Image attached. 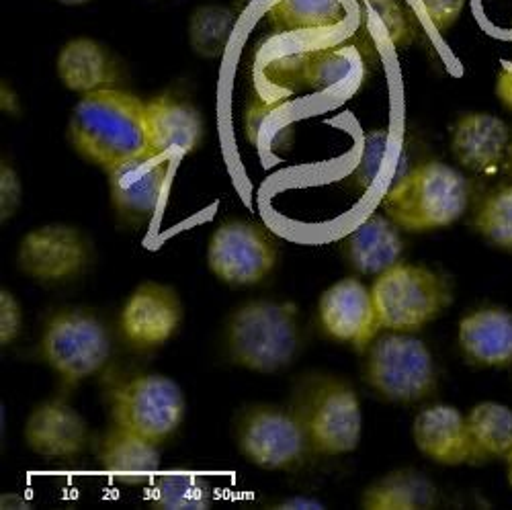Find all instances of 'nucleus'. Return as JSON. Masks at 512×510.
<instances>
[{
	"instance_id": "f257e3e1",
	"label": "nucleus",
	"mask_w": 512,
	"mask_h": 510,
	"mask_svg": "<svg viewBox=\"0 0 512 510\" xmlns=\"http://www.w3.org/2000/svg\"><path fill=\"white\" fill-rule=\"evenodd\" d=\"M68 140L82 158L105 170L146 154L144 101L119 89L82 95L70 113Z\"/></svg>"
},
{
	"instance_id": "f03ea898",
	"label": "nucleus",
	"mask_w": 512,
	"mask_h": 510,
	"mask_svg": "<svg viewBox=\"0 0 512 510\" xmlns=\"http://www.w3.org/2000/svg\"><path fill=\"white\" fill-rule=\"evenodd\" d=\"M469 185L465 177L439 160L424 162L381 199L386 216L408 232H429L455 224L467 209Z\"/></svg>"
},
{
	"instance_id": "7ed1b4c3",
	"label": "nucleus",
	"mask_w": 512,
	"mask_h": 510,
	"mask_svg": "<svg viewBox=\"0 0 512 510\" xmlns=\"http://www.w3.org/2000/svg\"><path fill=\"white\" fill-rule=\"evenodd\" d=\"M226 351L232 363L275 373L300 351V322L291 302L254 300L240 306L226 326Z\"/></svg>"
},
{
	"instance_id": "20e7f679",
	"label": "nucleus",
	"mask_w": 512,
	"mask_h": 510,
	"mask_svg": "<svg viewBox=\"0 0 512 510\" xmlns=\"http://www.w3.org/2000/svg\"><path fill=\"white\" fill-rule=\"evenodd\" d=\"M379 328L416 332L431 324L451 304V289L439 273L424 265L396 263L371 285Z\"/></svg>"
},
{
	"instance_id": "39448f33",
	"label": "nucleus",
	"mask_w": 512,
	"mask_h": 510,
	"mask_svg": "<svg viewBox=\"0 0 512 510\" xmlns=\"http://www.w3.org/2000/svg\"><path fill=\"white\" fill-rule=\"evenodd\" d=\"M367 384L390 402L412 404L429 398L437 388L433 355L410 332L375 336L365 363Z\"/></svg>"
},
{
	"instance_id": "423d86ee",
	"label": "nucleus",
	"mask_w": 512,
	"mask_h": 510,
	"mask_svg": "<svg viewBox=\"0 0 512 510\" xmlns=\"http://www.w3.org/2000/svg\"><path fill=\"white\" fill-rule=\"evenodd\" d=\"M295 414L300 416L312 451L343 455L359 447L363 414L357 392L334 377L314 379L302 390Z\"/></svg>"
},
{
	"instance_id": "0eeeda50",
	"label": "nucleus",
	"mask_w": 512,
	"mask_h": 510,
	"mask_svg": "<svg viewBox=\"0 0 512 510\" xmlns=\"http://www.w3.org/2000/svg\"><path fill=\"white\" fill-rule=\"evenodd\" d=\"M185 410L181 386L166 375H136L113 392L115 427L156 445L181 427Z\"/></svg>"
},
{
	"instance_id": "6e6552de",
	"label": "nucleus",
	"mask_w": 512,
	"mask_h": 510,
	"mask_svg": "<svg viewBox=\"0 0 512 510\" xmlns=\"http://www.w3.org/2000/svg\"><path fill=\"white\" fill-rule=\"evenodd\" d=\"M109 355V332L91 312H58L48 320L41 334V357L70 386L101 371Z\"/></svg>"
},
{
	"instance_id": "1a4fd4ad",
	"label": "nucleus",
	"mask_w": 512,
	"mask_h": 510,
	"mask_svg": "<svg viewBox=\"0 0 512 510\" xmlns=\"http://www.w3.org/2000/svg\"><path fill=\"white\" fill-rule=\"evenodd\" d=\"M238 447L252 465L263 470H289L312 451L300 416L277 406H256L242 416Z\"/></svg>"
},
{
	"instance_id": "9d476101",
	"label": "nucleus",
	"mask_w": 512,
	"mask_h": 510,
	"mask_svg": "<svg viewBox=\"0 0 512 510\" xmlns=\"http://www.w3.org/2000/svg\"><path fill=\"white\" fill-rule=\"evenodd\" d=\"M277 265V246L256 224L234 220L222 224L207 244V267L228 285H254Z\"/></svg>"
},
{
	"instance_id": "9b49d317",
	"label": "nucleus",
	"mask_w": 512,
	"mask_h": 510,
	"mask_svg": "<svg viewBox=\"0 0 512 510\" xmlns=\"http://www.w3.org/2000/svg\"><path fill=\"white\" fill-rule=\"evenodd\" d=\"M177 162L175 156L148 150L107 170L111 203L117 214L136 224L152 220L166 201Z\"/></svg>"
},
{
	"instance_id": "f8f14e48",
	"label": "nucleus",
	"mask_w": 512,
	"mask_h": 510,
	"mask_svg": "<svg viewBox=\"0 0 512 510\" xmlns=\"http://www.w3.org/2000/svg\"><path fill=\"white\" fill-rule=\"evenodd\" d=\"M91 263V244L78 228L66 224L39 226L23 236L17 250L19 269L44 283L80 275Z\"/></svg>"
},
{
	"instance_id": "ddd939ff",
	"label": "nucleus",
	"mask_w": 512,
	"mask_h": 510,
	"mask_svg": "<svg viewBox=\"0 0 512 510\" xmlns=\"http://www.w3.org/2000/svg\"><path fill=\"white\" fill-rule=\"evenodd\" d=\"M183 320L179 293L162 283L146 281L127 297L119 326L123 338L140 351L158 349L175 336Z\"/></svg>"
},
{
	"instance_id": "4468645a",
	"label": "nucleus",
	"mask_w": 512,
	"mask_h": 510,
	"mask_svg": "<svg viewBox=\"0 0 512 510\" xmlns=\"http://www.w3.org/2000/svg\"><path fill=\"white\" fill-rule=\"evenodd\" d=\"M320 324L328 336L357 349L369 347L379 332L371 287L347 277L328 287L320 297Z\"/></svg>"
},
{
	"instance_id": "2eb2a0df",
	"label": "nucleus",
	"mask_w": 512,
	"mask_h": 510,
	"mask_svg": "<svg viewBox=\"0 0 512 510\" xmlns=\"http://www.w3.org/2000/svg\"><path fill=\"white\" fill-rule=\"evenodd\" d=\"M150 152L181 160L197 150L203 138V117L197 107L173 95L144 101Z\"/></svg>"
},
{
	"instance_id": "dca6fc26",
	"label": "nucleus",
	"mask_w": 512,
	"mask_h": 510,
	"mask_svg": "<svg viewBox=\"0 0 512 510\" xmlns=\"http://www.w3.org/2000/svg\"><path fill=\"white\" fill-rule=\"evenodd\" d=\"M87 441V420L62 400L39 404L25 422V443L37 455L72 457L87 447Z\"/></svg>"
},
{
	"instance_id": "f3484780",
	"label": "nucleus",
	"mask_w": 512,
	"mask_h": 510,
	"mask_svg": "<svg viewBox=\"0 0 512 510\" xmlns=\"http://www.w3.org/2000/svg\"><path fill=\"white\" fill-rule=\"evenodd\" d=\"M412 435L420 453L437 463H476L465 416L455 406L435 404L424 408L414 418Z\"/></svg>"
},
{
	"instance_id": "a211bd4d",
	"label": "nucleus",
	"mask_w": 512,
	"mask_h": 510,
	"mask_svg": "<svg viewBox=\"0 0 512 510\" xmlns=\"http://www.w3.org/2000/svg\"><path fill=\"white\" fill-rule=\"evenodd\" d=\"M508 144V127L496 115L465 113L453 125V156L463 168L474 173H494L506 158Z\"/></svg>"
},
{
	"instance_id": "6ab92c4d",
	"label": "nucleus",
	"mask_w": 512,
	"mask_h": 510,
	"mask_svg": "<svg viewBox=\"0 0 512 510\" xmlns=\"http://www.w3.org/2000/svg\"><path fill=\"white\" fill-rule=\"evenodd\" d=\"M459 347L463 355L484 367L512 363V314L500 308H482L459 322Z\"/></svg>"
},
{
	"instance_id": "aec40b11",
	"label": "nucleus",
	"mask_w": 512,
	"mask_h": 510,
	"mask_svg": "<svg viewBox=\"0 0 512 510\" xmlns=\"http://www.w3.org/2000/svg\"><path fill=\"white\" fill-rule=\"evenodd\" d=\"M343 250L353 269L377 277L400 263L404 240L388 216L373 214L343 238Z\"/></svg>"
},
{
	"instance_id": "412c9836",
	"label": "nucleus",
	"mask_w": 512,
	"mask_h": 510,
	"mask_svg": "<svg viewBox=\"0 0 512 510\" xmlns=\"http://www.w3.org/2000/svg\"><path fill=\"white\" fill-rule=\"evenodd\" d=\"M56 72L72 93L89 95L115 89V62L99 41L91 37H74L64 44L56 58Z\"/></svg>"
},
{
	"instance_id": "4be33fe9",
	"label": "nucleus",
	"mask_w": 512,
	"mask_h": 510,
	"mask_svg": "<svg viewBox=\"0 0 512 510\" xmlns=\"http://www.w3.org/2000/svg\"><path fill=\"white\" fill-rule=\"evenodd\" d=\"M103 470L121 484H142L152 480L160 470V453L156 443L115 427L101 447Z\"/></svg>"
},
{
	"instance_id": "5701e85b",
	"label": "nucleus",
	"mask_w": 512,
	"mask_h": 510,
	"mask_svg": "<svg viewBox=\"0 0 512 510\" xmlns=\"http://www.w3.org/2000/svg\"><path fill=\"white\" fill-rule=\"evenodd\" d=\"M265 17L277 33H326L349 19L347 0H273Z\"/></svg>"
},
{
	"instance_id": "b1692460",
	"label": "nucleus",
	"mask_w": 512,
	"mask_h": 510,
	"mask_svg": "<svg viewBox=\"0 0 512 510\" xmlns=\"http://www.w3.org/2000/svg\"><path fill=\"white\" fill-rule=\"evenodd\" d=\"M437 502L435 486L416 472H394L381 478L363 494V508L369 510H414L431 508Z\"/></svg>"
},
{
	"instance_id": "393cba45",
	"label": "nucleus",
	"mask_w": 512,
	"mask_h": 510,
	"mask_svg": "<svg viewBox=\"0 0 512 510\" xmlns=\"http://www.w3.org/2000/svg\"><path fill=\"white\" fill-rule=\"evenodd\" d=\"M474 459L506 457L512 449V410L498 402H482L465 416Z\"/></svg>"
},
{
	"instance_id": "a878e982",
	"label": "nucleus",
	"mask_w": 512,
	"mask_h": 510,
	"mask_svg": "<svg viewBox=\"0 0 512 510\" xmlns=\"http://www.w3.org/2000/svg\"><path fill=\"white\" fill-rule=\"evenodd\" d=\"M236 27V13L224 5H201L189 19V46L191 50L213 60L224 54Z\"/></svg>"
},
{
	"instance_id": "bb28decb",
	"label": "nucleus",
	"mask_w": 512,
	"mask_h": 510,
	"mask_svg": "<svg viewBox=\"0 0 512 510\" xmlns=\"http://www.w3.org/2000/svg\"><path fill=\"white\" fill-rule=\"evenodd\" d=\"M148 500L160 510H201L211 504V488L199 474L170 472L152 482Z\"/></svg>"
},
{
	"instance_id": "cd10ccee",
	"label": "nucleus",
	"mask_w": 512,
	"mask_h": 510,
	"mask_svg": "<svg viewBox=\"0 0 512 510\" xmlns=\"http://www.w3.org/2000/svg\"><path fill=\"white\" fill-rule=\"evenodd\" d=\"M361 17L367 33L381 44L402 48L412 39L408 15L398 0H361Z\"/></svg>"
},
{
	"instance_id": "c85d7f7f",
	"label": "nucleus",
	"mask_w": 512,
	"mask_h": 510,
	"mask_svg": "<svg viewBox=\"0 0 512 510\" xmlns=\"http://www.w3.org/2000/svg\"><path fill=\"white\" fill-rule=\"evenodd\" d=\"M474 226L492 244L512 250V185L490 193L482 201Z\"/></svg>"
},
{
	"instance_id": "c756f323",
	"label": "nucleus",
	"mask_w": 512,
	"mask_h": 510,
	"mask_svg": "<svg viewBox=\"0 0 512 510\" xmlns=\"http://www.w3.org/2000/svg\"><path fill=\"white\" fill-rule=\"evenodd\" d=\"M424 23L437 33L453 27L465 7V0H416Z\"/></svg>"
},
{
	"instance_id": "7c9ffc66",
	"label": "nucleus",
	"mask_w": 512,
	"mask_h": 510,
	"mask_svg": "<svg viewBox=\"0 0 512 510\" xmlns=\"http://www.w3.org/2000/svg\"><path fill=\"white\" fill-rule=\"evenodd\" d=\"M23 324V312L17 297L3 289L0 291V345H11L19 336Z\"/></svg>"
},
{
	"instance_id": "2f4dec72",
	"label": "nucleus",
	"mask_w": 512,
	"mask_h": 510,
	"mask_svg": "<svg viewBox=\"0 0 512 510\" xmlns=\"http://www.w3.org/2000/svg\"><path fill=\"white\" fill-rule=\"evenodd\" d=\"M21 203V183L15 170L3 162L0 166V211L3 220H9Z\"/></svg>"
},
{
	"instance_id": "473e14b6",
	"label": "nucleus",
	"mask_w": 512,
	"mask_h": 510,
	"mask_svg": "<svg viewBox=\"0 0 512 510\" xmlns=\"http://www.w3.org/2000/svg\"><path fill=\"white\" fill-rule=\"evenodd\" d=\"M496 95L500 103L512 111V62H504L496 78Z\"/></svg>"
},
{
	"instance_id": "72a5a7b5",
	"label": "nucleus",
	"mask_w": 512,
	"mask_h": 510,
	"mask_svg": "<svg viewBox=\"0 0 512 510\" xmlns=\"http://www.w3.org/2000/svg\"><path fill=\"white\" fill-rule=\"evenodd\" d=\"M56 3L66 5V7H80V5H87V3H91V0H56Z\"/></svg>"
},
{
	"instance_id": "f704fd0d",
	"label": "nucleus",
	"mask_w": 512,
	"mask_h": 510,
	"mask_svg": "<svg viewBox=\"0 0 512 510\" xmlns=\"http://www.w3.org/2000/svg\"><path fill=\"white\" fill-rule=\"evenodd\" d=\"M256 3V0H234V5L238 11H246L248 7H252Z\"/></svg>"
},
{
	"instance_id": "c9c22d12",
	"label": "nucleus",
	"mask_w": 512,
	"mask_h": 510,
	"mask_svg": "<svg viewBox=\"0 0 512 510\" xmlns=\"http://www.w3.org/2000/svg\"><path fill=\"white\" fill-rule=\"evenodd\" d=\"M506 470H508V484L512 486V449L506 453Z\"/></svg>"
},
{
	"instance_id": "e433bc0d",
	"label": "nucleus",
	"mask_w": 512,
	"mask_h": 510,
	"mask_svg": "<svg viewBox=\"0 0 512 510\" xmlns=\"http://www.w3.org/2000/svg\"><path fill=\"white\" fill-rule=\"evenodd\" d=\"M506 164H508V173L512 177V142L508 144V150H506Z\"/></svg>"
}]
</instances>
